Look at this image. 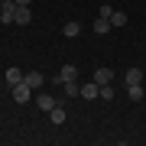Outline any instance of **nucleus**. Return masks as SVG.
<instances>
[{
  "mask_svg": "<svg viewBox=\"0 0 146 146\" xmlns=\"http://www.w3.org/2000/svg\"><path fill=\"white\" fill-rule=\"evenodd\" d=\"M29 20H33V13H29V7H20V3H16V16H13V23H20V26H26Z\"/></svg>",
  "mask_w": 146,
  "mask_h": 146,
  "instance_id": "4",
  "label": "nucleus"
},
{
  "mask_svg": "<svg viewBox=\"0 0 146 146\" xmlns=\"http://www.w3.org/2000/svg\"><path fill=\"white\" fill-rule=\"evenodd\" d=\"M13 16H16V0H3V3H0V20L13 23Z\"/></svg>",
  "mask_w": 146,
  "mask_h": 146,
  "instance_id": "2",
  "label": "nucleus"
},
{
  "mask_svg": "<svg viewBox=\"0 0 146 146\" xmlns=\"http://www.w3.org/2000/svg\"><path fill=\"white\" fill-rule=\"evenodd\" d=\"M49 120H52V123H55V127H58V123H65V110H62V107H58V104H55L52 110H49Z\"/></svg>",
  "mask_w": 146,
  "mask_h": 146,
  "instance_id": "13",
  "label": "nucleus"
},
{
  "mask_svg": "<svg viewBox=\"0 0 146 146\" xmlns=\"http://www.w3.org/2000/svg\"><path fill=\"white\" fill-rule=\"evenodd\" d=\"M23 78H26V75H23L20 68H7V81H10V84H20Z\"/></svg>",
  "mask_w": 146,
  "mask_h": 146,
  "instance_id": "14",
  "label": "nucleus"
},
{
  "mask_svg": "<svg viewBox=\"0 0 146 146\" xmlns=\"http://www.w3.org/2000/svg\"><path fill=\"white\" fill-rule=\"evenodd\" d=\"M36 104H39V110H52V107H55V98H52V94H46V91H42L39 98H36Z\"/></svg>",
  "mask_w": 146,
  "mask_h": 146,
  "instance_id": "7",
  "label": "nucleus"
},
{
  "mask_svg": "<svg viewBox=\"0 0 146 146\" xmlns=\"http://www.w3.org/2000/svg\"><path fill=\"white\" fill-rule=\"evenodd\" d=\"M110 13H114V7L104 3V7H98V16H104V20H110Z\"/></svg>",
  "mask_w": 146,
  "mask_h": 146,
  "instance_id": "17",
  "label": "nucleus"
},
{
  "mask_svg": "<svg viewBox=\"0 0 146 146\" xmlns=\"http://www.w3.org/2000/svg\"><path fill=\"white\" fill-rule=\"evenodd\" d=\"M58 78H62V81H75V78H78V68H75V65H65L62 72H58Z\"/></svg>",
  "mask_w": 146,
  "mask_h": 146,
  "instance_id": "11",
  "label": "nucleus"
},
{
  "mask_svg": "<svg viewBox=\"0 0 146 146\" xmlns=\"http://www.w3.org/2000/svg\"><path fill=\"white\" fill-rule=\"evenodd\" d=\"M23 81H26V84H29L33 91H36V88H42V72H29V75H26Z\"/></svg>",
  "mask_w": 146,
  "mask_h": 146,
  "instance_id": "10",
  "label": "nucleus"
},
{
  "mask_svg": "<svg viewBox=\"0 0 146 146\" xmlns=\"http://www.w3.org/2000/svg\"><path fill=\"white\" fill-rule=\"evenodd\" d=\"M110 26H117V29L127 26V13L123 10H114V13H110Z\"/></svg>",
  "mask_w": 146,
  "mask_h": 146,
  "instance_id": "12",
  "label": "nucleus"
},
{
  "mask_svg": "<svg viewBox=\"0 0 146 146\" xmlns=\"http://www.w3.org/2000/svg\"><path fill=\"white\" fill-rule=\"evenodd\" d=\"M127 94H130V101H143V84H130Z\"/></svg>",
  "mask_w": 146,
  "mask_h": 146,
  "instance_id": "15",
  "label": "nucleus"
},
{
  "mask_svg": "<svg viewBox=\"0 0 146 146\" xmlns=\"http://www.w3.org/2000/svg\"><path fill=\"white\" fill-rule=\"evenodd\" d=\"M81 98H84V101H94V98H101V84H98V81H91V84H81Z\"/></svg>",
  "mask_w": 146,
  "mask_h": 146,
  "instance_id": "3",
  "label": "nucleus"
},
{
  "mask_svg": "<svg viewBox=\"0 0 146 146\" xmlns=\"http://www.w3.org/2000/svg\"><path fill=\"white\" fill-rule=\"evenodd\" d=\"M123 81L127 84H143V72H140V68H130V72L123 75Z\"/></svg>",
  "mask_w": 146,
  "mask_h": 146,
  "instance_id": "9",
  "label": "nucleus"
},
{
  "mask_svg": "<svg viewBox=\"0 0 146 146\" xmlns=\"http://www.w3.org/2000/svg\"><path fill=\"white\" fill-rule=\"evenodd\" d=\"M29 98H33V88H29L26 81H20V84H13V101H16V104H26Z\"/></svg>",
  "mask_w": 146,
  "mask_h": 146,
  "instance_id": "1",
  "label": "nucleus"
},
{
  "mask_svg": "<svg viewBox=\"0 0 146 146\" xmlns=\"http://www.w3.org/2000/svg\"><path fill=\"white\" fill-rule=\"evenodd\" d=\"M65 91H68V98H81V88L75 81H65Z\"/></svg>",
  "mask_w": 146,
  "mask_h": 146,
  "instance_id": "16",
  "label": "nucleus"
},
{
  "mask_svg": "<svg viewBox=\"0 0 146 146\" xmlns=\"http://www.w3.org/2000/svg\"><path fill=\"white\" fill-rule=\"evenodd\" d=\"M94 81L98 84H110L114 81V72H110V68H98V72H94Z\"/></svg>",
  "mask_w": 146,
  "mask_h": 146,
  "instance_id": "6",
  "label": "nucleus"
},
{
  "mask_svg": "<svg viewBox=\"0 0 146 146\" xmlns=\"http://www.w3.org/2000/svg\"><path fill=\"white\" fill-rule=\"evenodd\" d=\"M101 98L110 101V98H114V88H110V84H101Z\"/></svg>",
  "mask_w": 146,
  "mask_h": 146,
  "instance_id": "18",
  "label": "nucleus"
},
{
  "mask_svg": "<svg viewBox=\"0 0 146 146\" xmlns=\"http://www.w3.org/2000/svg\"><path fill=\"white\" fill-rule=\"evenodd\" d=\"M114 26H110V20H104V16H98V20H94V33H98V36H104V33H110Z\"/></svg>",
  "mask_w": 146,
  "mask_h": 146,
  "instance_id": "8",
  "label": "nucleus"
},
{
  "mask_svg": "<svg viewBox=\"0 0 146 146\" xmlns=\"http://www.w3.org/2000/svg\"><path fill=\"white\" fill-rule=\"evenodd\" d=\"M62 33H65V36H68V39H75V36H81V23H78V20H68Z\"/></svg>",
  "mask_w": 146,
  "mask_h": 146,
  "instance_id": "5",
  "label": "nucleus"
},
{
  "mask_svg": "<svg viewBox=\"0 0 146 146\" xmlns=\"http://www.w3.org/2000/svg\"><path fill=\"white\" fill-rule=\"evenodd\" d=\"M16 3H20V7H29V3H33V0H16Z\"/></svg>",
  "mask_w": 146,
  "mask_h": 146,
  "instance_id": "19",
  "label": "nucleus"
}]
</instances>
